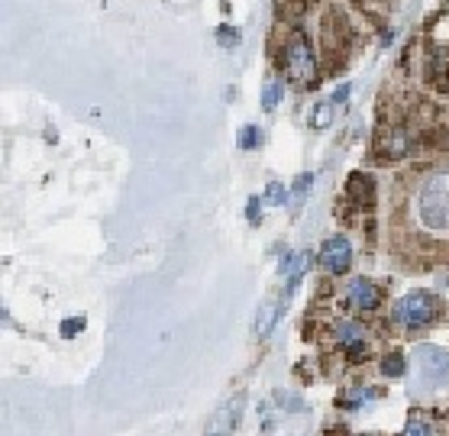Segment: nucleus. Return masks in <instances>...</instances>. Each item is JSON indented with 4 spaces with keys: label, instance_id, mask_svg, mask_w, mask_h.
<instances>
[{
    "label": "nucleus",
    "instance_id": "2eb2a0df",
    "mask_svg": "<svg viewBox=\"0 0 449 436\" xmlns=\"http://www.w3.org/2000/svg\"><path fill=\"white\" fill-rule=\"evenodd\" d=\"M381 375H388V378L404 375V356H401V352H391V356L381 359Z\"/></svg>",
    "mask_w": 449,
    "mask_h": 436
},
{
    "label": "nucleus",
    "instance_id": "1a4fd4ad",
    "mask_svg": "<svg viewBox=\"0 0 449 436\" xmlns=\"http://www.w3.org/2000/svg\"><path fill=\"white\" fill-rule=\"evenodd\" d=\"M336 339H340V346H343V349H362L365 330H362V323H352V320H340V323H336Z\"/></svg>",
    "mask_w": 449,
    "mask_h": 436
},
{
    "label": "nucleus",
    "instance_id": "f257e3e1",
    "mask_svg": "<svg viewBox=\"0 0 449 436\" xmlns=\"http://www.w3.org/2000/svg\"><path fill=\"white\" fill-rule=\"evenodd\" d=\"M417 220L430 233H449V169L430 171L417 188Z\"/></svg>",
    "mask_w": 449,
    "mask_h": 436
},
{
    "label": "nucleus",
    "instance_id": "6e6552de",
    "mask_svg": "<svg viewBox=\"0 0 449 436\" xmlns=\"http://www.w3.org/2000/svg\"><path fill=\"white\" fill-rule=\"evenodd\" d=\"M281 310H285V304L281 301H265L259 307V317H256V323H259V337L265 339V337H271V330H275V323H278V317H281Z\"/></svg>",
    "mask_w": 449,
    "mask_h": 436
},
{
    "label": "nucleus",
    "instance_id": "39448f33",
    "mask_svg": "<svg viewBox=\"0 0 449 436\" xmlns=\"http://www.w3.org/2000/svg\"><path fill=\"white\" fill-rule=\"evenodd\" d=\"M320 265L333 272V275H343L350 272L352 265V246L346 236H329L323 246H320Z\"/></svg>",
    "mask_w": 449,
    "mask_h": 436
},
{
    "label": "nucleus",
    "instance_id": "9b49d317",
    "mask_svg": "<svg viewBox=\"0 0 449 436\" xmlns=\"http://www.w3.org/2000/svg\"><path fill=\"white\" fill-rule=\"evenodd\" d=\"M410 152V139L404 133H391L385 142H381V155H388V159H401V155H408Z\"/></svg>",
    "mask_w": 449,
    "mask_h": 436
},
{
    "label": "nucleus",
    "instance_id": "4468645a",
    "mask_svg": "<svg viewBox=\"0 0 449 436\" xmlns=\"http://www.w3.org/2000/svg\"><path fill=\"white\" fill-rule=\"evenodd\" d=\"M329 123H333V104H314V110H310V126L327 129Z\"/></svg>",
    "mask_w": 449,
    "mask_h": 436
},
{
    "label": "nucleus",
    "instance_id": "dca6fc26",
    "mask_svg": "<svg viewBox=\"0 0 449 436\" xmlns=\"http://www.w3.org/2000/svg\"><path fill=\"white\" fill-rule=\"evenodd\" d=\"M236 142H240V149H256V146H259L262 142V129L259 126H242L240 129V136H236Z\"/></svg>",
    "mask_w": 449,
    "mask_h": 436
},
{
    "label": "nucleus",
    "instance_id": "f3484780",
    "mask_svg": "<svg viewBox=\"0 0 449 436\" xmlns=\"http://www.w3.org/2000/svg\"><path fill=\"white\" fill-rule=\"evenodd\" d=\"M217 39L223 49H233V46H240L242 42V32L236 26H217Z\"/></svg>",
    "mask_w": 449,
    "mask_h": 436
},
{
    "label": "nucleus",
    "instance_id": "7ed1b4c3",
    "mask_svg": "<svg viewBox=\"0 0 449 436\" xmlns=\"http://www.w3.org/2000/svg\"><path fill=\"white\" fill-rule=\"evenodd\" d=\"M439 314V301L430 294V291H410L398 301L394 307V317L404 323V327H427L433 323Z\"/></svg>",
    "mask_w": 449,
    "mask_h": 436
},
{
    "label": "nucleus",
    "instance_id": "a211bd4d",
    "mask_svg": "<svg viewBox=\"0 0 449 436\" xmlns=\"http://www.w3.org/2000/svg\"><path fill=\"white\" fill-rule=\"evenodd\" d=\"M246 220H249V227H259L262 223V198L259 194H252L249 204H246Z\"/></svg>",
    "mask_w": 449,
    "mask_h": 436
},
{
    "label": "nucleus",
    "instance_id": "aec40b11",
    "mask_svg": "<svg viewBox=\"0 0 449 436\" xmlns=\"http://www.w3.org/2000/svg\"><path fill=\"white\" fill-rule=\"evenodd\" d=\"M401 436H430V426L423 424V420H410L408 426H404V433Z\"/></svg>",
    "mask_w": 449,
    "mask_h": 436
},
{
    "label": "nucleus",
    "instance_id": "f8f14e48",
    "mask_svg": "<svg viewBox=\"0 0 449 436\" xmlns=\"http://www.w3.org/2000/svg\"><path fill=\"white\" fill-rule=\"evenodd\" d=\"M281 97H285V84H281V81L265 84V91H262V110H265V113H269V110H275L281 104Z\"/></svg>",
    "mask_w": 449,
    "mask_h": 436
},
{
    "label": "nucleus",
    "instance_id": "0eeeda50",
    "mask_svg": "<svg viewBox=\"0 0 449 436\" xmlns=\"http://www.w3.org/2000/svg\"><path fill=\"white\" fill-rule=\"evenodd\" d=\"M307 262H310V258L304 256V252H300V256H291L288 268H285V272H288V281H285V294H281V304H285V307L291 304V294H294V287L300 285V278H304V272H307Z\"/></svg>",
    "mask_w": 449,
    "mask_h": 436
},
{
    "label": "nucleus",
    "instance_id": "4be33fe9",
    "mask_svg": "<svg viewBox=\"0 0 449 436\" xmlns=\"http://www.w3.org/2000/svg\"><path fill=\"white\" fill-rule=\"evenodd\" d=\"M210 436H220V433H210Z\"/></svg>",
    "mask_w": 449,
    "mask_h": 436
},
{
    "label": "nucleus",
    "instance_id": "9d476101",
    "mask_svg": "<svg viewBox=\"0 0 449 436\" xmlns=\"http://www.w3.org/2000/svg\"><path fill=\"white\" fill-rule=\"evenodd\" d=\"M310 188H314V171H300L298 178H294V184H291V207L298 210L307 200Z\"/></svg>",
    "mask_w": 449,
    "mask_h": 436
},
{
    "label": "nucleus",
    "instance_id": "20e7f679",
    "mask_svg": "<svg viewBox=\"0 0 449 436\" xmlns=\"http://www.w3.org/2000/svg\"><path fill=\"white\" fill-rule=\"evenodd\" d=\"M414 359H417L420 375L427 378L430 385H443V381L449 378V352H443V349H437V346H417Z\"/></svg>",
    "mask_w": 449,
    "mask_h": 436
},
{
    "label": "nucleus",
    "instance_id": "6ab92c4d",
    "mask_svg": "<svg viewBox=\"0 0 449 436\" xmlns=\"http://www.w3.org/2000/svg\"><path fill=\"white\" fill-rule=\"evenodd\" d=\"M81 330H84V317H68L65 323H61V337L71 339V337H78Z\"/></svg>",
    "mask_w": 449,
    "mask_h": 436
},
{
    "label": "nucleus",
    "instance_id": "412c9836",
    "mask_svg": "<svg viewBox=\"0 0 449 436\" xmlns=\"http://www.w3.org/2000/svg\"><path fill=\"white\" fill-rule=\"evenodd\" d=\"M350 91H352V84L350 81H343L340 88L333 91V100H329V104H346V100H350Z\"/></svg>",
    "mask_w": 449,
    "mask_h": 436
},
{
    "label": "nucleus",
    "instance_id": "423d86ee",
    "mask_svg": "<svg viewBox=\"0 0 449 436\" xmlns=\"http://www.w3.org/2000/svg\"><path fill=\"white\" fill-rule=\"evenodd\" d=\"M346 298L356 310H375L379 307V287L365 278H352L350 287H346Z\"/></svg>",
    "mask_w": 449,
    "mask_h": 436
},
{
    "label": "nucleus",
    "instance_id": "ddd939ff",
    "mask_svg": "<svg viewBox=\"0 0 449 436\" xmlns=\"http://www.w3.org/2000/svg\"><path fill=\"white\" fill-rule=\"evenodd\" d=\"M265 204H269V207H285V204H288L291 200V191L285 188V184H278V181H271L269 188H265Z\"/></svg>",
    "mask_w": 449,
    "mask_h": 436
},
{
    "label": "nucleus",
    "instance_id": "f03ea898",
    "mask_svg": "<svg viewBox=\"0 0 449 436\" xmlns=\"http://www.w3.org/2000/svg\"><path fill=\"white\" fill-rule=\"evenodd\" d=\"M285 75L294 84H310L317 78V55L304 36H291V42L285 46Z\"/></svg>",
    "mask_w": 449,
    "mask_h": 436
}]
</instances>
